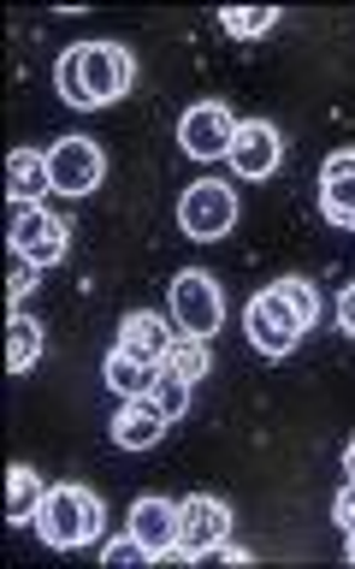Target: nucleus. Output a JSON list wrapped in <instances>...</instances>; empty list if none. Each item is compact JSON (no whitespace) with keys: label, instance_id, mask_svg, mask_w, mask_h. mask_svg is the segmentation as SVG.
<instances>
[{"label":"nucleus","instance_id":"16","mask_svg":"<svg viewBox=\"0 0 355 569\" xmlns=\"http://www.w3.org/2000/svg\"><path fill=\"white\" fill-rule=\"evenodd\" d=\"M101 380L119 391V398H149V391L166 380V368H154V362H136V356H124L113 350L106 356V368H101Z\"/></svg>","mask_w":355,"mask_h":569},{"label":"nucleus","instance_id":"10","mask_svg":"<svg viewBox=\"0 0 355 569\" xmlns=\"http://www.w3.org/2000/svg\"><path fill=\"white\" fill-rule=\"evenodd\" d=\"M231 172L237 178H273L284 160V137L273 119H237V137H231Z\"/></svg>","mask_w":355,"mask_h":569},{"label":"nucleus","instance_id":"23","mask_svg":"<svg viewBox=\"0 0 355 569\" xmlns=\"http://www.w3.org/2000/svg\"><path fill=\"white\" fill-rule=\"evenodd\" d=\"M36 284H42V267H30V261H18V256H12V279H7L12 309H24V302L36 297Z\"/></svg>","mask_w":355,"mask_h":569},{"label":"nucleus","instance_id":"17","mask_svg":"<svg viewBox=\"0 0 355 569\" xmlns=\"http://www.w3.org/2000/svg\"><path fill=\"white\" fill-rule=\"evenodd\" d=\"M42 475L30 469V462H12L7 469V522H36V510H42Z\"/></svg>","mask_w":355,"mask_h":569},{"label":"nucleus","instance_id":"9","mask_svg":"<svg viewBox=\"0 0 355 569\" xmlns=\"http://www.w3.org/2000/svg\"><path fill=\"white\" fill-rule=\"evenodd\" d=\"M48 178H53V190H60V196L101 190V178H106L101 142H95V137H65V142H53V149H48Z\"/></svg>","mask_w":355,"mask_h":569},{"label":"nucleus","instance_id":"19","mask_svg":"<svg viewBox=\"0 0 355 569\" xmlns=\"http://www.w3.org/2000/svg\"><path fill=\"white\" fill-rule=\"evenodd\" d=\"M207 368H213V345L207 338H195V332H178L172 338V350H166V373H178V380H207Z\"/></svg>","mask_w":355,"mask_h":569},{"label":"nucleus","instance_id":"5","mask_svg":"<svg viewBox=\"0 0 355 569\" xmlns=\"http://www.w3.org/2000/svg\"><path fill=\"white\" fill-rule=\"evenodd\" d=\"M225 540H231V505H225V498H213V492L178 498V551H172V558L195 563L202 551L225 546Z\"/></svg>","mask_w":355,"mask_h":569},{"label":"nucleus","instance_id":"18","mask_svg":"<svg viewBox=\"0 0 355 569\" xmlns=\"http://www.w3.org/2000/svg\"><path fill=\"white\" fill-rule=\"evenodd\" d=\"M36 362H42V327H36L24 309H12V320H7V368L30 373Z\"/></svg>","mask_w":355,"mask_h":569},{"label":"nucleus","instance_id":"12","mask_svg":"<svg viewBox=\"0 0 355 569\" xmlns=\"http://www.w3.org/2000/svg\"><path fill=\"white\" fill-rule=\"evenodd\" d=\"M166 409L154 403V391L149 398H124V409L113 416V445L119 451H154L160 439H166Z\"/></svg>","mask_w":355,"mask_h":569},{"label":"nucleus","instance_id":"3","mask_svg":"<svg viewBox=\"0 0 355 569\" xmlns=\"http://www.w3.org/2000/svg\"><path fill=\"white\" fill-rule=\"evenodd\" d=\"M172 320L178 332H195V338H213L225 327V291L207 267H184L172 279Z\"/></svg>","mask_w":355,"mask_h":569},{"label":"nucleus","instance_id":"21","mask_svg":"<svg viewBox=\"0 0 355 569\" xmlns=\"http://www.w3.org/2000/svg\"><path fill=\"white\" fill-rule=\"evenodd\" d=\"M273 291H278L284 302H291V309H296V320L314 332V320H320V291H314V279H302V273H284V279H273Z\"/></svg>","mask_w":355,"mask_h":569},{"label":"nucleus","instance_id":"28","mask_svg":"<svg viewBox=\"0 0 355 569\" xmlns=\"http://www.w3.org/2000/svg\"><path fill=\"white\" fill-rule=\"evenodd\" d=\"M344 558H349V563H355V533H349V546H344Z\"/></svg>","mask_w":355,"mask_h":569},{"label":"nucleus","instance_id":"15","mask_svg":"<svg viewBox=\"0 0 355 569\" xmlns=\"http://www.w3.org/2000/svg\"><path fill=\"white\" fill-rule=\"evenodd\" d=\"M48 190H53L48 154L12 149V154H7V196H12V208H42V196H48Z\"/></svg>","mask_w":355,"mask_h":569},{"label":"nucleus","instance_id":"8","mask_svg":"<svg viewBox=\"0 0 355 569\" xmlns=\"http://www.w3.org/2000/svg\"><path fill=\"white\" fill-rule=\"evenodd\" d=\"M231 137H237V119H231V107L220 96L184 107V119H178V142H184L190 160H225Z\"/></svg>","mask_w":355,"mask_h":569},{"label":"nucleus","instance_id":"13","mask_svg":"<svg viewBox=\"0 0 355 569\" xmlns=\"http://www.w3.org/2000/svg\"><path fill=\"white\" fill-rule=\"evenodd\" d=\"M131 533L142 546L154 551V558H172L178 551V498H136L131 505Z\"/></svg>","mask_w":355,"mask_h":569},{"label":"nucleus","instance_id":"26","mask_svg":"<svg viewBox=\"0 0 355 569\" xmlns=\"http://www.w3.org/2000/svg\"><path fill=\"white\" fill-rule=\"evenodd\" d=\"M337 327L355 338V284H344V297H337Z\"/></svg>","mask_w":355,"mask_h":569},{"label":"nucleus","instance_id":"1","mask_svg":"<svg viewBox=\"0 0 355 569\" xmlns=\"http://www.w3.org/2000/svg\"><path fill=\"white\" fill-rule=\"evenodd\" d=\"M53 83H60V101H71L78 113H95V107H113V101L131 96L136 60L124 42H78V48L60 53Z\"/></svg>","mask_w":355,"mask_h":569},{"label":"nucleus","instance_id":"24","mask_svg":"<svg viewBox=\"0 0 355 569\" xmlns=\"http://www.w3.org/2000/svg\"><path fill=\"white\" fill-rule=\"evenodd\" d=\"M154 403L166 409V421H178L190 409V380H178V373H166V380L154 386Z\"/></svg>","mask_w":355,"mask_h":569},{"label":"nucleus","instance_id":"14","mask_svg":"<svg viewBox=\"0 0 355 569\" xmlns=\"http://www.w3.org/2000/svg\"><path fill=\"white\" fill-rule=\"evenodd\" d=\"M172 338H178V332H166V320H160V315L136 309V315H124V320H119V345H113V350L136 356V362H154V368H166V350H172Z\"/></svg>","mask_w":355,"mask_h":569},{"label":"nucleus","instance_id":"2","mask_svg":"<svg viewBox=\"0 0 355 569\" xmlns=\"http://www.w3.org/2000/svg\"><path fill=\"white\" fill-rule=\"evenodd\" d=\"M106 528V510L95 487H78V480H65V487H48L42 510H36V533H42V546L53 551H78V546H95Z\"/></svg>","mask_w":355,"mask_h":569},{"label":"nucleus","instance_id":"11","mask_svg":"<svg viewBox=\"0 0 355 569\" xmlns=\"http://www.w3.org/2000/svg\"><path fill=\"white\" fill-rule=\"evenodd\" d=\"M320 213L337 231H355V149H332L320 167Z\"/></svg>","mask_w":355,"mask_h":569},{"label":"nucleus","instance_id":"22","mask_svg":"<svg viewBox=\"0 0 355 569\" xmlns=\"http://www.w3.org/2000/svg\"><path fill=\"white\" fill-rule=\"evenodd\" d=\"M101 563H106V569H119V563H154V551L142 546L131 528H124V540H106V546H101Z\"/></svg>","mask_w":355,"mask_h":569},{"label":"nucleus","instance_id":"25","mask_svg":"<svg viewBox=\"0 0 355 569\" xmlns=\"http://www.w3.org/2000/svg\"><path fill=\"white\" fill-rule=\"evenodd\" d=\"M332 522L344 528V533H355V480H349V487L332 498Z\"/></svg>","mask_w":355,"mask_h":569},{"label":"nucleus","instance_id":"6","mask_svg":"<svg viewBox=\"0 0 355 569\" xmlns=\"http://www.w3.org/2000/svg\"><path fill=\"white\" fill-rule=\"evenodd\" d=\"M7 243H12V256L30 261V267H60L71 256V226L48 208H18Z\"/></svg>","mask_w":355,"mask_h":569},{"label":"nucleus","instance_id":"7","mask_svg":"<svg viewBox=\"0 0 355 569\" xmlns=\"http://www.w3.org/2000/svg\"><path fill=\"white\" fill-rule=\"evenodd\" d=\"M243 327H248V345H255L261 356H273V362H278V356H291V350L302 345V332H308V327L296 320V309L273 291V284H266V291L248 302Z\"/></svg>","mask_w":355,"mask_h":569},{"label":"nucleus","instance_id":"27","mask_svg":"<svg viewBox=\"0 0 355 569\" xmlns=\"http://www.w3.org/2000/svg\"><path fill=\"white\" fill-rule=\"evenodd\" d=\"M344 475H349V480H355V439H349V445H344Z\"/></svg>","mask_w":355,"mask_h":569},{"label":"nucleus","instance_id":"4","mask_svg":"<svg viewBox=\"0 0 355 569\" xmlns=\"http://www.w3.org/2000/svg\"><path fill=\"white\" fill-rule=\"evenodd\" d=\"M178 226H184V238H195V243L225 238V231L237 226V190L220 184V178L190 184L184 196H178Z\"/></svg>","mask_w":355,"mask_h":569},{"label":"nucleus","instance_id":"20","mask_svg":"<svg viewBox=\"0 0 355 569\" xmlns=\"http://www.w3.org/2000/svg\"><path fill=\"white\" fill-rule=\"evenodd\" d=\"M273 24H278V7H225L220 12V30L231 42H261Z\"/></svg>","mask_w":355,"mask_h":569}]
</instances>
